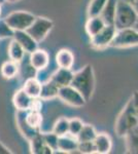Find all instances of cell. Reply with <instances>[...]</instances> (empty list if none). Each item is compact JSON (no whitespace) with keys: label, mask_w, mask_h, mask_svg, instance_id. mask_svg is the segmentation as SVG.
<instances>
[{"label":"cell","mask_w":138,"mask_h":154,"mask_svg":"<svg viewBox=\"0 0 138 154\" xmlns=\"http://www.w3.org/2000/svg\"><path fill=\"white\" fill-rule=\"evenodd\" d=\"M70 85L79 91L85 100L89 101L95 88V75L93 67L91 65H87L81 71L73 74V78Z\"/></svg>","instance_id":"cell-1"},{"label":"cell","mask_w":138,"mask_h":154,"mask_svg":"<svg viewBox=\"0 0 138 154\" xmlns=\"http://www.w3.org/2000/svg\"><path fill=\"white\" fill-rule=\"evenodd\" d=\"M138 14L133 4L125 0H119L114 18V27L117 30L132 28L137 21Z\"/></svg>","instance_id":"cell-2"},{"label":"cell","mask_w":138,"mask_h":154,"mask_svg":"<svg viewBox=\"0 0 138 154\" xmlns=\"http://www.w3.org/2000/svg\"><path fill=\"white\" fill-rule=\"evenodd\" d=\"M138 125V118L135 113V109L133 106V101L132 99L128 102L121 114L119 115V117L117 119V122L114 125V130L117 136L120 137H125L127 135V133L130 130H132L133 128Z\"/></svg>","instance_id":"cell-3"},{"label":"cell","mask_w":138,"mask_h":154,"mask_svg":"<svg viewBox=\"0 0 138 154\" xmlns=\"http://www.w3.org/2000/svg\"><path fill=\"white\" fill-rule=\"evenodd\" d=\"M35 19L36 17L28 11H14L4 19V22L14 31H26Z\"/></svg>","instance_id":"cell-4"},{"label":"cell","mask_w":138,"mask_h":154,"mask_svg":"<svg viewBox=\"0 0 138 154\" xmlns=\"http://www.w3.org/2000/svg\"><path fill=\"white\" fill-rule=\"evenodd\" d=\"M138 45V31L134 28L117 30L114 38L109 46L112 48H129Z\"/></svg>","instance_id":"cell-5"},{"label":"cell","mask_w":138,"mask_h":154,"mask_svg":"<svg viewBox=\"0 0 138 154\" xmlns=\"http://www.w3.org/2000/svg\"><path fill=\"white\" fill-rule=\"evenodd\" d=\"M53 22L51 20L46 18H36L33 24L26 30L27 32L31 35L37 42H40L43 40L52 30Z\"/></svg>","instance_id":"cell-6"},{"label":"cell","mask_w":138,"mask_h":154,"mask_svg":"<svg viewBox=\"0 0 138 154\" xmlns=\"http://www.w3.org/2000/svg\"><path fill=\"white\" fill-rule=\"evenodd\" d=\"M58 97L61 99L64 103L68 104L73 107H82L86 104V100L82 96V94L79 91H76L73 86L66 85L59 88Z\"/></svg>","instance_id":"cell-7"},{"label":"cell","mask_w":138,"mask_h":154,"mask_svg":"<svg viewBox=\"0 0 138 154\" xmlns=\"http://www.w3.org/2000/svg\"><path fill=\"white\" fill-rule=\"evenodd\" d=\"M117 33L114 25H106L99 33L91 37V43L96 48H104L109 46Z\"/></svg>","instance_id":"cell-8"},{"label":"cell","mask_w":138,"mask_h":154,"mask_svg":"<svg viewBox=\"0 0 138 154\" xmlns=\"http://www.w3.org/2000/svg\"><path fill=\"white\" fill-rule=\"evenodd\" d=\"M50 63L49 54L43 49H38L30 54V66H32L36 71H41L47 68Z\"/></svg>","instance_id":"cell-9"},{"label":"cell","mask_w":138,"mask_h":154,"mask_svg":"<svg viewBox=\"0 0 138 154\" xmlns=\"http://www.w3.org/2000/svg\"><path fill=\"white\" fill-rule=\"evenodd\" d=\"M14 39H16L23 46L25 51H27L29 54L36 51L37 46H38V42L35 40L27 31H14Z\"/></svg>","instance_id":"cell-10"},{"label":"cell","mask_w":138,"mask_h":154,"mask_svg":"<svg viewBox=\"0 0 138 154\" xmlns=\"http://www.w3.org/2000/svg\"><path fill=\"white\" fill-rule=\"evenodd\" d=\"M77 147H79V142L76 140V137L71 134L68 133L67 135L58 138V150L61 152H73V151L77 150Z\"/></svg>","instance_id":"cell-11"},{"label":"cell","mask_w":138,"mask_h":154,"mask_svg":"<svg viewBox=\"0 0 138 154\" xmlns=\"http://www.w3.org/2000/svg\"><path fill=\"white\" fill-rule=\"evenodd\" d=\"M72 78H73V73L71 72V69L59 68L51 76L50 79H51L53 82L56 83L59 88H61V86L70 85Z\"/></svg>","instance_id":"cell-12"},{"label":"cell","mask_w":138,"mask_h":154,"mask_svg":"<svg viewBox=\"0 0 138 154\" xmlns=\"http://www.w3.org/2000/svg\"><path fill=\"white\" fill-rule=\"evenodd\" d=\"M30 149H31L32 153L36 154L54 153V150L49 145H47V143L43 140V137H42V135H39V134H37L36 136H34L30 140Z\"/></svg>","instance_id":"cell-13"},{"label":"cell","mask_w":138,"mask_h":154,"mask_svg":"<svg viewBox=\"0 0 138 154\" xmlns=\"http://www.w3.org/2000/svg\"><path fill=\"white\" fill-rule=\"evenodd\" d=\"M12 102H14V107L19 111H28L31 106L32 98L28 96V94L22 88L16 91L14 98H12Z\"/></svg>","instance_id":"cell-14"},{"label":"cell","mask_w":138,"mask_h":154,"mask_svg":"<svg viewBox=\"0 0 138 154\" xmlns=\"http://www.w3.org/2000/svg\"><path fill=\"white\" fill-rule=\"evenodd\" d=\"M95 147H96V153L106 154L109 153L112 147V142L110 137L105 133L97 134L94 140Z\"/></svg>","instance_id":"cell-15"},{"label":"cell","mask_w":138,"mask_h":154,"mask_svg":"<svg viewBox=\"0 0 138 154\" xmlns=\"http://www.w3.org/2000/svg\"><path fill=\"white\" fill-rule=\"evenodd\" d=\"M119 0H107L103 11L100 14V17L103 19L106 25H114L115 11H117V5Z\"/></svg>","instance_id":"cell-16"},{"label":"cell","mask_w":138,"mask_h":154,"mask_svg":"<svg viewBox=\"0 0 138 154\" xmlns=\"http://www.w3.org/2000/svg\"><path fill=\"white\" fill-rule=\"evenodd\" d=\"M56 62L59 68L71 69L74 64V56L69 49H61L56 54Z\"/></svg>","instance_id":"cell-17"},{"label":"cell","mask_w":138,"mask_h":154,"mask_svg":"<svg viewBox=\"0 0 138 154\" xmlns=\"http://www.w3.org/2000/svg\"><path fill=\"white\" fill-rule=\"evenodd\" d=\"M105 26H106V24L100 16L90 17L86 24V31L88 35L90 37H93L97 33H99Z\"/></svg>","instance_id":"cell-18"},{"label":"cell","mask_w":138,"mask_h":154,"mask_svg":"<svg viewBox=\"0 0 138 154\" xmlns=\"http://www.w3.org/2000/svg\"><path fill=\"white\" fill-rule=\"evenodd\" d=\"M41 86L42 83L38 79L34 78V77H30V78H28L25 81L23 89L28 94V96L31 97L32 99H35L40 97Z\"/></svg>","instance_id":"cell-19"},{"label":"cell","mask_w":138,"mask_h":154,"mask_svg":"<svg viewBox=\"0 0 138 154\" xmlns=\"http://www.w3.org/2000/svg\"><path fill=\"white\" fill-rule=\"evenodd\" d=\"M7 54H8V57L11 61L16 62V63H20L25 56V49L16 39H12L8 45Z\"/></svg>","instance_id":"cell-20"},{"label":"cell","mask_w":138,"mask_h":154,"mask_svg":"<svg viewBox=\"0 0 138 154\" xmlns=\"http://www.w3.org/2000/svg\"><path fill=\"white\" fill-rule=\"evenodd\" d=\"M126 147L129 153L138 154V125L133 128L125 136Z\"/></svg>","instance_id":"cell-21"},{"label":"cell","mask_w":138,"mask_h":154,"mask_svg":"<svg viewBox=\"0 0 138 154\" xmlns=\"http://www.w3.org/2000/svg\"><path fill=\"white\" fill-rule=\"evenodd\" d=\"M58 91H59V86L55 82H53L51 79H49L47 82L42 83L41 93L39 99H42V100L53 99L58 96Z\"/></svg>","instance_id":"cell-22"},{"label":"cell","mask_w":138,"mask_h":154,"mask_svg":"<svg viewBox=\"0 0 138 154\" xmlns=\"http://www.w3.org/2000/svg\"><path fill=\"white\" fill-rule=\"evenodd\" d=\"M97 136L94 126L91 125H84L82 128L76 135V140L79 143L81 142H91L94 141Z\"/></svg>","instance_id":"cell-23"},{"label":"cell","mask_w":138,"mask_h":154,"mask_svg":"<svg viewBox=\"0 0 138 154\" xmlns=\"http://www.w3.org/2000/svg\"><path fill=\"white\" fill-rule=\"evenodd\" d=\"M1 75L6 79H11L17 76L19 73V65L14 61H7L1 66Z\"/></svg>","instance_id":"cell-24"},{"label":"cell","mask_w":138,"mask_h":154,"mask_svg":"<svg viewBox=\"0 0 138 154\" xmlns=\"http://www.w3.org/2000/svg\"><path fill=\"white\" fill-rule=\"evenodd\" d=\"M106 2L107 0H91L89 7H88V16H89V18L90 17L100 16Z\"/></svg>","instance_id":"cell-25"},{"label":"cell","mask_w":138,"mask_h":154,"mask_svg":"<svg viewBox=\"0 0 138 154\" xmlns=\"http://www.w3.org/2000/svg\"><path fill=\"white\" fill-rule=\"evenodd\" d=\"M53 133L56 134L58 137L67 135L69 133V120L65 117L59 118L54 125Z\"/></svg>","instance_id":"cell-26"},{"label":"cell","mask_w":138,"mask_h":154,"mask_svg":"<svg viewBox=\"0 0 138 154\" xmlns=\"http://www.w3.org/2000/svg\"><path fill=\"white\" fill-rule=\"evenodd\" d=\"M25 121L30 128H38L42 123V116L40 112L38 111H30L25 117Z\"/></svg>","instance_id":"cell-27"},{"label":"cell","mask_w":138,"mask_h":154,"mask_svg":"<svg viewBox=\"0 0 138 154\" xmlns=\"http://www.w3.org/2000/svg\"><path fill=\"white\" fill-rule=\"evenodd\" d=\"M84 126V123L81 119L79 118H72L69 120V134L76 137L77 134L81 131V130Z\"/></svg>","instance_id":"cell-28"},{"label":"cell","mask_w":138,"mask_h":154,"mask_svg":"<svg viewBox=\"0 0 138 154\" xmlns=\"http://www.w3.org/2000/svg\"><path fill=\"white\" fill-rule=\"evenodd\" d=\"M77 150L81 153H96V147H95L94 141H91V142H81L79 143V147H77Z\"/></svg>","instance_id":"cell-29"},{"label":"cell","mask_w":138,"mask_h":154,"mask_svg":"<svg viewBox=\"0 0 138 154\" xmlns=\"http://www.w3.org/2000/svg\"><path fill=\"white\" fill-rule=\"evenodd\" d=\"M43 137V140L44 142L47 143V145H49L53 150H58V137L56 134L51 133V134H46V135H42Z\"/></svg>","instance_id":"cell-30"},{"label":"cell","mask_w":138,"mask_h":154,"mask_svg":"<svg viewBox=\"0 0 138 154\" xmlns=\"http://www.w3.org/2000/svg\"><path fill=\"white\" fill-rule=\"evenodd\" d=\"M14 31L7 25L5 22L0 21V39H4L7 37H14Z\"/></svg>","instance_id":"cell-31"},{"label":"cell","mask_w":138,"mask_h":154,"mask_svg":"<svg viewBox=\"0 0 138 154\" xmlns=\"http://www.w3.org/2000/svg\"><path fill=\"white\" fill-rule=\"evenodd\" d=\"M132 101H133V106H134L135 109V113H136V116L138 118V91H135L134 95L132 97Z\"/></svg>","instance_id":"cell-32"},{"label":"cell","mask_w":138,"mask_h":154,"mask_svg":"<svg viewBox=\"0 0 138 154\" xmlns=\"http://www.w3.org/2000/svg\"><path fill=\"white\" fill-rule=\"evenodd\" d=\"M11 152L7 149L5 146L3 145L1 142H0V154H11Z\"/></svg>","instance_id":"cell-33"},{"label":"cell","mask_w":138,"mask_h":154,"mask_svg":"<svg viewBox=\"0 0 138 154\" xmlns=\"http://www.w3.org/2000/svg\"><path fill=\"white\" fill-rule=\"evenodd\" d=\"M133 6H134V8L136 9V11H137V14H138V0H135V2H134V4H133Z\"/></svg>","instance_id":"cell-34"},{"label":"cell","mask_w":138,"mask_h":154,"mask_svg":"<svg viewBox=\"0 0 138 154\" xmlns=\"http://www.w3.org/2000/svg\"><path fill=\"white\" fill-rule=\"evenodd\" d=\"M133 28L136 30V31H138V18H137V21L135 22V24H134V26H133Z\"/></svg>","instance_id":"cell-35"},{"label":"cell","mask_w":138,"mask_h":154,"mask_svg":"<svg viewBox=\"0 0 138 154\" xmlns=\"http://www.w3.org/2000/svg\"><path fill=\"white\" fill-rule=\"evenodd\" d=\"M5 1L11 2V3H14V2H18V1H20V0H5Z\"/></svg>","instance_id":"cell-36"},{"label":"cell","mask_w":138,"mask_h":154,"mask_svg":"<svg viewBox=\"0 0 138 154\" xmlns=\"http://www.w3.org/2000/svg\"><path fill=\"white\" fill-rule=\"evenodd\" d=\"M126 2H129V3H131V4H134V2H135V0H125Z\"/></svg>","instance_id":"cell-37"},{"label":"cell","mask_w":138,"mask_h":154,"mask_svg":"<svg viewBox=\"0 0 138 154\" xmlns=\"http://www.w3.org/2000/svg\"><path fill=\"white\" fill-rule=\"evenodd\" d=\"M4 2H5V0H0V4L4 3Z\"/></svg>","instance_id":"cell-38"},{"label":"cell","mask_w":138,"mask_h":154,"mask_svg":"<svg viewBox=\"0 0 138 154\" xmlns=\"http://www.w3.org/2000/svg\"><path fill=\"white\" fill-rule=\"evenodd\" d=\"M0 14H1V4H0Z\"/></svg>","instance_id":"cell-39"}]
</instances>
